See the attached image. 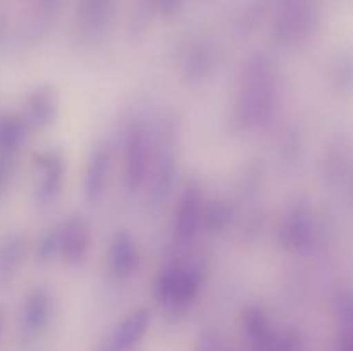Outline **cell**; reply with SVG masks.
I'll list each match as a JSON object with an SVG mask.
<instances>
[{"label":"cell","instance_id":"14","mask_svg":"<svg viewBox=\"0 0 353 351\" xmlns=\"http://www.w3.org/2000/svg\"><path fill=\"white\" fill-rule=\"evenodd\" d=\"M50 319V296L45 289L37 288L28 292L21 308V326L28 334H38Z\"/></svg>","mask_w":353,"mask_h":351},{"label":"cell","instance_id":"21","mask_svg":"<svg viewBox=\"0 0 353 351\" xmlns=\"http://www.w3.org/2000/svg\"><path fill=\"white\" fill-rule=\"evenodd\" d=\"M2 330H3V312L0 310V337H2Z\"/></svg>","mask_w":353,"mask_h":351},{"label":"cell","instance_id":"2","mask_svg":"<svg viewBox=\"0 0 353 351\" xmlns=\"http://www.w3.org/2000/svg\"><path fill=\"white\" fill-rule=\"evenodd\" d=\"M202 282L203 270L196 262H178L159 272L154 296L168 308H185L199 296Z\"/></svg>","mask_w":353,"mask_h":351},{"label":"cell","instance_id":"13","mask_svg":"<svg viewBox=\"0 0 353 351\" xmlns=\"http://www.w3.org/2000/svg\"><path fill=\"white\" fill-rule=\"evenodd\" d=\"M150 312L147 308H137L128 313L114 332L112 344L116 351H130L140 343L150 327Z\"/></svg>","mask_w":353,"mask_h":351},{"label":"cell","instance_id":"3","mask_svg":"<svg viewBox=\"0 0 353 351\" xmlns=\"http://www.w3.org/2000/svg\"><path fill=\"white\" fill-rule=\"evenodd\" d=\"M155 138L145 120H134L124 138V182L130 191H138L145 186L154 162Z\"/></svg>","mask_w":353,"mask_h":351},{"label":"cell","instance_id":"22","mask_svg":"<svg viewBox=\"0 0 353 351\" xmlns=\"http://www.w3.org/2000/svg\"><path fill=\"white\" fill-rule=\"evenodd\" d=\"M2 40H3V23L0 21V43H2Z\"/></svg>","mask_w":353,"mask_h":351},{"label":"cell","instance_id":"4","mask_svg":"<svg viewBox=\"0 0 353 351\" xmlns=\"http://www.w3.org/2000/svg\"><path fill=\"white\" fill-rule=\"evenodd\" d=\"M241 326L248 343L255 351H296L299 336L295 330L283 327L271 319L261 306H250L243 312Z\"/></svg>","mask_w":353,"mask_h":351},{"label":"cell","instance_id":"1","mask_svg":"<svg viewBox=\"0 0 353 351\" xmlns=\"http://www.w3.org/2000/svg\"><path fill=\"white\" fill-rule=\"evenodd\" d=\"M279 105V76L268 55L248 58L241 71L233 103L236 129L254 131L264 127Z\"/></svg>","mask_w":353,"mask_h":351},{"label":"cell","instance_id":"15","mask_svg":"<svg viewBox=\"0 0 353 351\" xmlns=\"http://www.w3.org/2000/svg\"><path fill=\"white\" fill-rule=\"evenodd\" d=\"M26 255V241L23 234L10 233L0 241V284L12 281L19 272Z\"/></svg>","mask_w":353,"mask_h":351},{"label":"cell","instance_id":"6","mask_svg":"<svg viewBox=\"0 0 353 351\" xmlns=\"http://www.w3.org/2000/svg\"><path fill=\"white\" fill-rule=\"evenodd\" d=\"M203 196L196 184H188L179 196L174 210V237L179 243H190L203 227Z\"/></svg>","mask_w":353,"mask_h":351},{"label":"cell","instance_id":"5","mask_svg":"<svg viewBox=\"0 0 353 351\" xmlns=\"http://www.w3.org/2000/svg\"><path fill=\"white\" fill-rule=\"evenodd\" d=\"M37 167V186H34V198L41 206H47L59 198L64 186L65 165L64 158L59 151L47 150L37 155L34 158Z\"/></svg>","mask_w":353,"mask_h":351},{"label":"cell","instance_id":"7","mask_svg":"<svg viewBox=\"0 0 353 351\" xmlns=\"http://www.w3.org/2000/svg\"><path fill=\"white\" fill-rule=\"evenodd\" d=\"M59 255L65 264L79 265L88 257L92 246V231L88 222L79 213H72L57 227Z\"/></svg>","mask_w":353,"mask_h":351},{"label":"cell","instance_id":"19","mask_svg":"<svg viewBox=\"0 0 353 351\" xmlns=\"http://www.w3.org/2000/svg\"><path fill=\"white\" fill-rule=\"evenodd\" d=\"M59 253V240L57 229H52L48 233L41 234V237L37 243V257L40 262L52 260L54 255Z\"/></svg>","mask_w":353,"mask_h":351},{"label":"cell","instance_id":"12","mask_svg":"<svg viewBox=\"0 0 353 351\" xmlns=\"http://www.w3.org/2000/svg\"><path fill=\"white\" fill-rule=\"evenodd\" d=\"M312 236L310 213L303 205L290 206L278 229V241L288 251H302Z\"/></svg>","mask_w":353,"mask_h":351},{"label":"cell","instance_id":"20","mask_svg":"<svg viewBox=\"0 0 353 351\" xmlns=\"http://www.w3.org/2000/svg\"><path fill=\"white\" fill-rule=\"evenodd\" d=\"M16 169V155L0 151V195L7 189Z\"/></svg>","mask_w":353,"mask_h":351},{"label":"cell","instance_id":"8","mask_svg":"<svg viewBox=\"0 0 353 351\" xmlns=\"http://www.w3.org/2000/svg\"><path fill=\"white\" fill-rule=\"evenodd\" d=\"M174 141L168 134H161V140H155L154 162H152V193L150 198L155 206L162 205L171 193L176 172Z\"/></svg>","mask_w":353,"mask_h":351},{"label":"cell","instance_id":"10","mask_svg":"<svg viewBox=\"0 0 353 351\" xmlns=\"http://www.w3.org/2000/svg\"><path fill=\"white\" fill-rule=\"evenodd\" d=\"M59 116V96L50 86H38L28 93L24 100L23 117L26 124L34 129H45L52 126Z\"/></svg>","mask_w":353,"mask_h":351},{"label":"cell","instance_id":"17","mask_svg":"<svg viewBox=\"0 0 353 351\" xmlns=\"http://www.w3.org/2000/svg\"><path fill=\"white\" fill-rule=\"evenodd\" d=\"M214 67L212 52L203 45H193L185 52L183 58L179 61V69L181 74L188 81H202L209 76Z\"/></svg>","mask_w":353,"mask_h":351},{"label":"cell","instance_id":"9","mask_svg":"<svg viewBox=\"0 0 353 351\" xmlns=\"http://www.w3.org/2000/svg\"><path fill=\"white\" fill-rule=\"evenodd\" d=\"M112 148L109 143H99L90 151L83 176V193L90 203H97L105 195L112 172Z\"/></svg>","mask_w":353,"mask_h":351},{"label":"cell","instance_id":"16","mask_svg":"<svg viewBox=\"0 0 353 351\" xmlns=\"http://www.w3.org/2000/svg\"><path fill=\"white\" fill-rule=\"evenodd\" d=\"M30 126L23 116L2 114L0 116V151L17 155L19 148L26 141Z\"/></svg>","mask_w":353,"mask_h":351},{"label":"cell","instance_id":"11","mask_svg":"<svg viewBox=\"0 0 353 351\" xmlns=\"http://www.w3.org/2000/svg\"><path fill=\"white\" fill-rule=\"evenodd\" d=\"M107 262H109V272L114 279L126 281L133 277L140 265V251H138L137 241L128 233H117L110 241Z\"/></svg>","mask_w":353,"mask_h":351},{"label":"cell","instance_id":"18","mask_svg":"<svg viewBox=\"0 0 353 351\" xmlns=\"http://www.w3.org/2000/svg\"><path fill=\"white\" fill-rule=\"evenodd\" d=\"M233 219L231 206L223 200H212L203 205V229L209 233H221Z\"/></svg>","mask_w":353,"mask_h":351}]
</instances>
